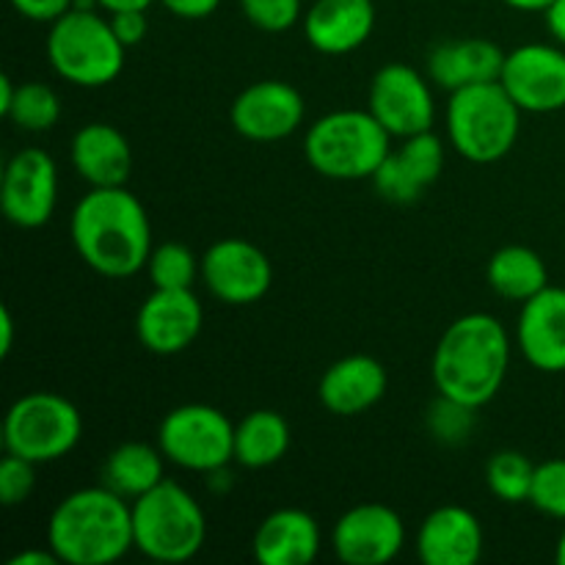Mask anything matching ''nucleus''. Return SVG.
Masks as SVG:
<instances>
[{
	"instance_id": "f8f14e48",
	"label": "nucleus",
	"mask_w": 565,
	"mask_h": 565,
	"mask_svg": "<svg viewBox=\"0 0 565 565\" xmlns=\"http://www.w3.org/2000/svg\"><path fill=\"white\" fill-rule=\"evenodd\" d=\"M202 281L218 301L248 307L270 290L274 265L254 243L224 237L202 254Z\"/></svg>"
},
{
	"instance_id": "9d476101",
	"label": "nucleus",
	"mask_w": 565,
	"mask_h": 565,
	"mask_svg": "<svg viewBox=\"0 0 565 565\" xmlns=\"http://www.w3.org/2000/svg\"><path fill=\"white\" fill-rule=\"evenodd\" d=\"M367 110L392 138H412L434 130L436 103L428 81L408 64H386L373 75Z\"/></svg>"
},
{
	"instance_id": "473e14b6",
	"label": "nucleus",
	"mask_w": 565,
	"mask_h": 565,
	"mask_svg": "<svg viewBox=\"0 0 565 565\" xmlns=\"http://www.w3.org/2000/svg\"><path fill=\"white\" fill-rule=\"evenodd\" d=\"M475 412H478V408H469L463 406V403H456L450 401V397L439 395V401L430 406V430L436 434V439L456 445V441L467 439L469 430H472Z\"/></svg>"
},
{
	"instance_id": "a19ab883",
	"label": "nucleus",
	"mask_w": 565,
	"mask_h": 565,
	"mask_svg": "<svg viewBox=\"0 0 565 565\" xmlns=\"http://www.w3.org/2000/svg\"><path fill=\"white\" fill-rule=\"evenodd\" d=\"M94 3L110 14V11H125V9H149L154 0H94Z\"/></svg>"
},
{
	"instance_id": "cd10ccee",
	"label": "nucleus",
	"mask_w": 565,
	"mask_h": 565,
	"mask_svg": "<svg viewBox=\"0 0 565 565\" xmlns=\"http://www.w3.org/2000/svg\"><path fill=\"white\" fill-rule=\"evenodd\" d=\"M533 480L535 463L519 450H500L489 458V463H486V483H489L491 494H494L497 500L508 502V505L530 502Z\"/></svg>"
},
{
	"instance_id": "b1692460",
	"label": "nucleus",
	"mask_w": 565,
	"mask_h": 565,
	"mask_svg": "<svg viewBox=\"0 0 565 565\" xmlns=\"http://www.w3.org/2000/svg\"><path fill=\"white\" fill-rule=\"evenodd\" d=\"M508 53L491 39H452L434 47L428 58V75L447 92L500 81Z\"/></svg>"
},
{
	"instance_id": "f03ea898",
	"label": "nucleus",
	"mask_w": 565,
	"mask_h": 565,
	"mask_svg": "<svg viewBox=\"0 0 565 565\" xmlns=\"http://www.w3.org/2000/svg\"><path fill=\"white\" fill-rule=\"evenodd\" d=\"M511 367V340L494 315L469 312L452 320L430 362L434 386L441 397L483 408L497 397Z\"/></svg>"
},
{
	"instance_id": "c03bdc74",
	"label": "nucleus",
	"mask_w": 565,
	"mask_h": 565,
	"mask_svg": "<svg viewBox=\"0 0 565 565\" xmlns=\"http://www.w3.org/2000/svg\"><path fill=\"white\" fill-rule=\"evenodd\" d=\"M555 557H557V563L565 565V530L561 533V541H557V552H555Z\"/></svg>"
},
{
	"instance_id": "a211bd4d",
	"label": "nucleus",
	"mask_w": 565,
	"mask_h": 565,
	"mask_svg": "<svg viewBox=\"0 0 565 565\" xmlns=\"http://www.w3.org/2000/svg\"><path fill=\"white\" fill-rule=\"evenodd\" d=\"M516 345L541 373H565V287H544L522 303Z\"/></svg>"
},
{
	"instance_id": "f704fd0d",
	"label": "nucleus",
	"mask_w": 565,
	"mask_h": 565,
	"mask_svg": "<svg viewBox=\"0 0 565 565\" xmlns=\"http://www.w3.org/2000/svg\"><path fill=\"white\" fill-rule=\"evenodd\" d=\"M110 25H114L116 36L125 47H136L143 42L149 31L147 9H125V11H110Z\"/></svg>"
},
{
	"instance_id": "f3484780",
	"label": "nucleus",
	"mask_w": 565,
	"mask_h": 565,
	"mask_svg": "<svg viewBox=\"0 0 565 565\" xmlns=\"http://www.w3.org/2000/svg\"><path fill=\"white\" fill-rule=\"evenodd\" d=\"M445 169V147L434 130L401 138V147L390 149L384 163L373 174L379 196L392 204H412L434 185Z\"/></svg>"
},
{
	"instance_id": "c85d7f7f",
	"label": "nucleus",
	"mask_w": 565,
	"mask_h": 565,
	"mask_svg": "<svg viewBox=\"0 0 565 565\" xmlns=\"http://www.w3.org/2000/svg\"><path fill=\"white\" fill-rule=\"evenodd\" d=\"M149 281L158 290H193V281L202 276V259L185 243H160L149 254Z\"/></svg>"
},
{
	"instance_id": "412c9836",
	"label": "nucleus",
	"mask_w": 565,
	"mask_h": 565,
	"mask_svg": "<svg viewBox=\"0 0 565 565\" xmlns=\"http://www.w3.org/2000/svg\"><path fill=\"white\" fill-rule=\"evenodd\" d=\"M375 31L373 0H315L303 14V33L318 53L345 55Z\"/></svg>"
},
{
	"instance_id": "7c9ffc66",
	"label": "nucleus",
	"mask_w": 565,
	"mask_h": 565,
	"mask_svg": "<svg viewBox=\"0 0 565 565\" xmlns=\"http://www.w3.org/2000/svg\"><path fill=\"white\" fill-rule=\"evenodd\" d=\"M530 505L541 513L565 522V458H552L535 467Z\"/></svg>"
},
{
	"instance_id": "393cba45",
	"label": "nucleus",
	"mask_w": 565,
	"mask_h": 565,
	"mask_svg": "<svg viewBox=\"0 0 565 565\" xmlns=\"http://www.w3.org/2000/svg\"><path fill=\"white\" fill-rule=\"evenodd\" d=\"M163 450L147 441H125L103 463V486L125 500H138L166 478Z\"/></svg>"
},
{
	"instance_id": "2eb2a0df",
	"label": "nucleus",
	"mask_w": 565,
	"mask_h": 565,
	"mask_svg": "<svg viewBox=\"0 0 565 565\" xmlns=\"http://www.w3.org/2000/svg\"><path fill=\"white\" fill-rule=\"evenodd\" d=\"M307 105L301 92L285 81H257L243 88L230 110L232 127L248 141L270 143L301 127Z\"/></svg>"
},
{
	"instance_id": "0eeeda50",
	"label": "nucleus",
	"mask_w": 565,
	"mask_h": 565,
	"mask_svg": "<svg viewBox=\"0 0 565 565\" xmlns=\"http://www.w3.org/2000/svg\"><path fill=\"white\" fill-rule=\"evenodd\" d=\"M125 44L116 36L110 17L72 6L50 25L47 58L55 75L81 88L114 83L125 70Z\"/></svg>"
},
{
	"instance_id": "20e7f679",
	"label": "nucleus",
	"mask_w": 565,
	"mask_h": 565,
	"mask_svg": "<svg viewBox=\"0 0 565 565\" xmlns=\"http://www.w3.org/2000/svg\"><path fill=\"white\" fill-rule=\"evenodd\" d=\"M132 505V541L143 557L158 563H185L204 546L207 519L185 486L163 478Z\"/></svg>"
},
{
	"instance_id": "79ce46f5",
	"label": "nucleus",
	"mask_w": 565,
	"mask_h": 565,
	"mask_svg": "<svg viewBox=\"0 0 565 565\" xmlns=\"http://www.w3.org/2000/svg\"><path fill=\"white\" fill-rule=\"evenodd\" d=\"M14 92H17L14 81H11L9 75L0 77V114H3V116H6V110H9L11 99H14Z\"/></svg>"
},
{
	"instance_id": "58836bf2",
	"label": "nucleus",
	"mask_w": 565,
	"mask_h": 565,
	"mask_svg": "<svg viewBox=\"0 0 565 565\" xmlns=\"http://www.w3.org/2000/svg\"><path fill=\"white\" fill-rule=\"evenodd\" d=\"M58 555L53 550H25L20 555H14L9 561V565H58Z\"/></svg>"
},
{
	"instance_id": "39448f33",
	"label": "nucleus",
	"mask_w": 565,
	"mask_h": 565,
	"mask_svg": "<svg viewBox=\"0 0 565 565\" xmlns=\"http://www.w3.org/2000/svg\"><path fill=\"white\" fill-rule=\"evenodd\" d=\"M522 114L500 81L475 83L450 92L447 138L461 158L472 163H497L516 147Z\"/></svg>"
},
{
	"instance_id": "e433bc0d",
	"label": "nucleus",
	"mask_w": 565,
	"mask_h": 565,
	"mask_svg": "<svg viewBox=\"0 0 565 565\" xmlns=\"http://www.w3.org/2000/svg\"><path fill=\"white\" fill-rule=\"evenodd\" d=\"M163 9H169L174 17L182 20H204L221 6V0H160Z\"/></svg>"
},
{
	"instance_id": "c756f323",
	"label": "nucleus",
	"mask_w": 565,
	"mask_h": 565,
	"mask_svg": "<svg viewBox=\"0 0 565 565\" xmlns=\"http://www.w3.org/2000/svg\"><path fill=\"white\" fill-rule=\"evenodd\" d=\"M6 116H9L20 130L47 132L58 125L61 99L58 94L50 86H44V83H20Z\"/></svg>"
},
{
	"instance_id": "5701e85b",
	"label": "nucleus",
	"mask_w": 565,
	"mask_h": 565,
	"mask_svg": "<svg viewBox=\"0 0 565 565\" xmlns=\"http://www.w3.org/2000/svg\"><path fill=\"white\" fill-rule=\"evenodd\" d=\"M72 166L92 188L127 185L132 174V147L125 132L108 121H92L72 138Z\"/></svg>"
},
{
	"instance_id": "aec40b11",
	"label": "nucleus",
	"mask_w": 565,
	"mask_h": 565,
	"mask_svg": "<svg viewBox=\"0 0 565 565\" xmlns=\"http://www.w3.org/2000/svg\"><path fill=\"white\" fill-rule=\"evenodd\" d=\"M386 386H390V375L384 364L367 353H353L326 370L318 397L326 412L337 417H359L379 406L381 397L386 395Z\"/></svg>"
},
{
	"instance_id": "ea45409f",
	"label": "nucleus",
	"mask_w": 565,
	"mask_h": 565,
	"mask_svg": "<svg viewBox=\"0 0 565 565\" xmlns=\"http://www.w3.org/2000/svg\"><path fill=\"white\" fill-rule=\"evenodd\" d=\"M11 348H14V318H11V309H0V356H9Z\"/></svg>"
},
{
	"instance_id": "6e6552de",
	"label": "nucleus",
	"mask_w": 565,
	"mask_h": 565,
	"mask_svg": "<svg viewBox=\"0 0 565 565\" xmlns=\"http://www.w3.org/2000/svg\"><path fill=\"white\" fill-rule=\"evenodd\" d=\"M83 436V417L58 392H28L3 419V447L25 461L53 463L70 456Z\"/></svg>"
},
{
	"instance_id": "7ed1b4c3",
	"label": "nucleus",
	"mask_w": 565,
	"mask_h": 565,
	"mask_svg": "<svg viewBox=\"0 0 565 565\" xmlns=\"http://www.w3.org/2000/svg\"><path fill=\"white\" fill-rule=\"evenodd\" d=\"M47 546L66 565H110L136 546L130 500L108 486L66 494L47 522Z\"/></svg>"
},
{
	"instance_id": "6ab92c4d",
	"label": "nucleus",
	"mask_w": 565,
	"mask_h": 565,
	"mask_svg": "<svg viewBox=\"0 0 565 565\" xmlns=\"http://www.w3.org/2000/svg\"><path fill=\"white\" fill-rule=\"evenodd\" d=\"M483 546V524L469 508L441 505L419 524L417 555L425 565H475Z\"/></svg>"
},
{
	"instance_id": "ddd939ff",
	"label": "nucleus",
	"mask_w": 565,
	"mask_h": 565,
	"mask_svg": "<svg viewBox=\"0 0 565 565\" xmlns=\"http://www.w3.org/2000/svg\"><path fill=\"white\" fill-rule=\"evenodd\" d=\"M500 83L524 114L565 108V50L555 44H522L511 50Z\"/></svg>"
},
{
	"instance_id": "dca6fc26",
	"label": "nucleus",
	"mask_w": 565,
	"mask_h": 565,
	"mask_svg": "<svg viewBox=\"0 0 565 565\" xmlns=\"http://www.w3.org/2000/svg\"><path fill=\"white\" fill-rule=\"evenodd\" d=\"M204 309L193 290H158L154 287L141 303L136 331L141 345L158 356L188 351L202 334Z\"/></svg>"
},
{
	"instance_id": "4be33fe9",
	"label": "nucleus",
	"mask_w": 565,
	"mask_h": 565,
	"mask_svg": "<svg viewBox=\"0 0 565 565\" xmlns=\"http://www.w3.org/2000/svg\"><path fill=\"white\" fill-rule=\"evenodd\" d=\"M320 524L301 508H279L259 522L252 552L259 565H309L320 555Z\"/></svg>"
},
{
	"instance_id": "72a5a7b5",
	"label": "nucleus",
	"mask_w": 565,
	"mask_h": 565,
	"mask_svg": "<svg viewBox=\"0 0 565 565\" xmlns=\"http://www.w3.org/2000/svg\"><path fill=\"white\" fill-rule=\"evenodd\" d=\"M36 486V463L6 452L0 461V502L6 508L22 505Z\"/></svg>"
},
{
	"instance_id": "423d86ee",
	"label": "nucleus",
	"mask_w": 565,
	"mask_h": 565,
	"mask_svg": "<svg viewBox=\"0 0 565 565\" xmlns=\"http://www.w3.org/2000/svg\"><path fill=\"white\" fill-rule=\"evenodd\" d=\"M392 149V136L370 110H331L312 121L303 154L329 180H373Z\"/></svg>"
},
{
	"instance_id": "4c0bfd02",
	"label": "nucleus",
	"mask_w": 565,
	"mask_h": 565,
	"mask_svg": "<svg viewBox=\"0 0 565 565\" xmlns=\"http://www.w3.org/2000/svg\"><path fill=\"white\" fill-rule=\"evenodd\" d=\"M544 20L552 36H555V42L565 47V0H552L544 11Z\"/></svg>"
},
{
	"instance_id": "1a4fd4ad",
	"label": "nucleus",
	"mask_w": 565,
	"mask_h": 565,
	"mask_svg": "<svg viewBox=\"0 0 565 565\" xmlns=\"http://www.w3.org/2000/svg\"><path fill=\"white\" fill-rule=\"evenodd\" d=\"M166 461L188 472L215 475L235 461V425L224 412L204 403L171 408L158 428Z\"/></svg>"
},
{
	"instance_id": "a878e982",
	"label": "nucleus",
	"mask_w": 565,
	"mask_h": 565,
	"mask_svg": "<svg viewBox=\"0 0 565 565\" xmlns=\"http://www.w3.org/2000/svg\"><path fill=\"white\" fill-rule=\"evenodd\" d=\"M290 450V425L279 412L257 408L235 425V461L246 469L279 463Z\"/></svg>"
},
{
	"instance_id": "4468645a",
	"label": "nucleus",
	"mask_w": 565,
	"mask_h": 565,
	"mask_svg": "<svg viewBox=\"0 0 565 565\" xmlns=\"http://www.w3.org/2000/svg\"><path fill=\"white\" fill-rule=\"evenodd\" d=\"M331 544L348 565H386L406 544V524L390 505L364 502L337 519Z\"/></svg>"
},
{
	"instance_id": "bb28decb",
	"label": "nucleus",
	"mask_w": 565,
	"mask_h": 565,
	"mask_svg": "<svg viewBox=\"0 0 565 565\" xmlns=\"http://www.w3.org/2000/svg\"><path fill=\"white\" fill-rule=\"evenodd\" d=\"M486 276H489L491 290L508 301L524 303L550 287L546 263L530 246H502L500 252L491 254Z\"/></svg>"
},
{
	"instance_id": "37998d69",
	"label": "nucleus",
	"mask_w": 565,
	"mask_h": 565,
	"mask_svg": "<svg viewBox=\"0 0 565 565\" xmlns=\"http://www.w3.org/2000/svg\"><path fill=\"white\" fill-rule=\"evenodd\" d=\"M502 3H508L516 11H546L552 0H502Z\"/></svg>"
},
{
	"instance_id": "2f4dec72",
	"label": "nucleus",
	"mask_w": 565,
	"mask_h": 565,
	"mask_svg": "<svg viewBox=\"0 0 565 565\" xmlns=\"http://www.w3.org/2000/svg\"><path fill=\"white\" fill-rule=\"evenodd\" d=\"M241 9L254 28L281 33L301 20V0H241Z\"/></svg>"
},
{
	"instance_id": "c9c22d12",
	"label": "nucleus",
	"mask_w": 565,
	"mask_h": 565,
	"mask_svg": "<svg viewBox=\"0 0 565 565\" xmlns=\"http://www.w3.org/2000/svg\"><path fill=\"white\" fill-rule=\"evenodd\" d=\"M11 6H14L25 20L50 22V25H53L55 20H61V17L75 6V0H11Z\"/></svg>"
},
{
	"instance_id": "f257e3e1",
	"label": "nucleus",
	"mask_w": 565,
	"mask_h": 565,
	"mask_svg": "<svg viewBox=\"0 0 565 565\" xmlns=\"http://www.w3.org/2000/svg\"><path fill=\"white\" fill-rule=\"evenodd\" d=\"M72 243L94 274L127 279L147 268L152 254V224L132 191L92 188L72 210Z\"/></svg>"
},
{
	"instance_id": "9b49d317",
	"label": "nucleus",
	"mask_w": 565,
	"mask_h": 565,
	"mask_svg": "<svg viewBox=\"0 0 565 565\" xmlns=\"http://www.w3.org/2000/svg\"><path fill=\"white\" fill-rule=\"evenodd\" d=\"M58 202V166L44 149H20L9 158L0 180V207L20 230L44 226Z\"/></svg>"
}]
</instances>
